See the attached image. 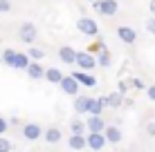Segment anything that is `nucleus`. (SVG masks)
I'll return each instance as SVG.
<instances>
[{
  "mask_svg": "<svg viewBox=\"0 0 155 152\" xmlns=\"http://www.w3.org/2000/svg\"><path fill=\"white\" fill-rule=\"evenodd\" d=\"M77 29L81 31L83 36H97L99 34V25L94 18H90V16H81V18L77 20Z\"/></svg>",
  "mask_w": 155,
  "mask_h": 152,
  "instance_id": "1",
  "label": "nucleus"
},
{
  "mask_svg": "<svg viewBox=\"0 0 155 152\" xmlns=\"http://www.w3.org/2000/svg\"><path fill=\"white\" fill-rule=\"evenodd\" d=\"M99 63H97V54H92V51H77V67H81V70H94Z\"/></svg>",
  "mask_w": 155,
  "mask_h": 152,
  "instance_id": "2",
  "label": "nucleus"
},
{
  "mask_svg": "<svg viewBox=\"0 0 155 152\" xmlns=\"http://www.w3.org/2000/svg\"><path fill=\"white\" fill-rule=\"evenodd\" d=\"M92 5L101 16H115L119 11V2H117V0H94Z\"/></svg>",
  "mask_w": 155,
  "mask_h": 152,
  "instance_id": "3",
  "label": "nucleus"
},
{
  "mask_svg": "<svg viewBox=\"0 0 155 152\" xmlns=\"http://www.w3.org/2000/svg\"><path fill=\"white\" fill-rule=\"evenodd\" d=\"M36 36H38V29H36V25H34V23H23V25H20V29H18V38L23 40V43L31 45V43L36 40Z\"/></svg>",
  "mask_w": 155,
  "mask_h": 152,
  "instance_id": "4",
  "label": "nucleus"
},
{
  "mask_svg": "<svg viewBox=\"0 0 155 152\" xmlns=\"http://www.w3.org/2000/svg\"><path fill=\"white\" fill-rule=\"evenodd\" d=\"M58 85H61L63 94H68V96H77V94H79V87H81V83H79L77 78L70 74V76H63V81L58 83Z\"/></svg>",
  "mask_w": 155,
  "mask_h": 152,
  "instance_id": "5",
  "label": "nucleus"
},
{
  "mask_svg": "<svg viewBox=\"0 0 155 152\" xmlns=\"http://www.w3.org/2000/svg\"><path fill=\"white\" fill-rule=\"evenodd\" d=\"M85 139H88V148L90 150H104L106 143H108V139H106L104 132H88Z\"/></svg>",
  "mask_w": 155,
  "mask_h": 152,
  "instance_id": "6",
  "label": "nucleus"
},
{
  "mask_svg": "<svg viewBox=\"0 0 155 152\" xmlns=\"http://www.w3.org/2000/svg\"><path fill=\"white\" fill-rule=\"evenodd\" d=\"M72 76L77 78V81L81 83L83 87H94V85L99 83L97 78H94V76H92V74L88 72V70H81V67H79V70H74V72H72Z\"/></svg>",
  "mask_w": 155,
  "mask_h": 152,
  "instance_id": "7",
  "label": "nucleus"
},
{
  "mask_svg": "<svg viewBox=\"0 0 155 152\" xmlns=\"http://www.w3.org/2000/svg\"><path fill=\"white\" fill-rule=\"evenodd\" d=\"M117 38L126 45H133L137 40V31L133 27H128V25H121V27H117Z\"/></svg>",
  "mask_w": 155,
  "mask_h": 152,
  "instance_id": "8",
  "label": "nucleus"
},
{
  "mask_svg": "<svg viewBox=\"0 0 155 152\" xmlns=\"http://www.w3.org/2000/svg\"><path fill=\"white\" fill-rule=\"evenodd\" d=\"M85 123H88V132H106V128H108L106 121L101 119V114H90Z\"/></svg>",
  "mask_w": 155,
  "mask_h": 152,
  "instance_id": "9",
  "label": "nucleus"
},
{
  "mask_svg": "<svg viewBox=\"0 0 155 152\" xmlns=\"http://www.w3.org/2000/svg\"><path fill=\"white\" fill-rule=\"evenodd\" d=\"M58 58L63 60V65H77V51H74V47H70V45L58 47Z\"/></svg>",
  "mask_w": 155,
  "mask_h": 152,
  "instance_id": "10",
  "label": "nucleus"
},
{
  "mask_svg": "<svg viewBox=\"0 0 155 152\" xmlns=\"http://www.w3.org/2000/svg\"><path fill=\"white\" fill-rule=\"evenodd\" d=\"M23 137L27 141H36V139L43 137V128L38 123H25L23 125Z\"/></svg>",
  "mask_w": 155,
  "mask_h": 152,
  "instance_id": "11",
  "label": "nucleus"
},
{
  "mask_svg": "<svg viewBox=\"0 0 155 152\" xmlns=\"http://www.w3.org/2000/svg\"><path fill=\"white\" fill-rule=\"evenodd\" d=\"M90 96H74V112L77 114H90Z\"/></svg>",
  "mask_w": 155,
  "mask_h": 152,
  "instance_id": "12",
  "label": "nucleus"
},
{
  "mask_svg": "<svg viewBox=\"0 0 155 152\" xmlns=\"http://www.w3.org/2000/svg\"><path fill=\"white\" fill-rule=\"evenodd\" d=\"M25 72H27V76L34 78V81H38V78H45V67L41 65V60H31L29 67H27Z\"/></svg>",
  "mask_w": 155,
  "mask_h": 152,
  "instance_id": "13",
  "label": "nucleus"
},
{
  "mask_svg": "<svg viewBox=\"0 0 155 152\" xmlns=\"http://www.w3.org/2000/svg\"><path fill=\"white\" fill-rule=\"evenodd\" d=\"M68 145H70L72 150H83V148H88V139H85V134L72 132V137L68 139Z\"/></svg>",
  "mask_w": 155,
  "mask_h": 152,
  "instance_id": "14",
  "label": "nucleus"
},
{
  "mask_svg": "<svg viewBox=\"0 0 155 152\" xmlns=\"http://www.w3.org/2000/svg\"><path fill=\"white\" fill-rule=\"evenodd\" d=\"M106 139H108V143H113V145H117L121 141V137H124V134H121V130L117 128V125H108V128H106Z\"/></svg>",
  "mask_w": 155,
  "mask_h": 152,
  "instance_id": "15",
  "label": "nucleus"
},
{
  "mask_svg": "<svg viewBox=\"0 0 155 152\" xmlns=\"http://www.w3.org/2000/svg\"><path fill=\"white\" fill-rule=\"evenodd\" d=\"M106 103H108V107H113V110H117V107H121L124 105V92H113V94H108L106 96Z\"/></svg>",
  "mask_w": 155,
  "mask_h": 152,
  "instance_id": "16",
  "label": "nucleus"
},
{
  "mask_svg": "<svg viewBox=\"0 0 155 152\" xmlns=\"http://www.w3.org/2000/svg\"><path fill=\"white\" fill-rule=\"evenodd\" d=\"M45 78H47V83H61L63 81V72L58 70V67H47L45 70Z\"/></svg>",
  "mask_w": 155,
  "mask_h": 152,
  "instance_id": "17",
  "label": "nucleus"
},
{
  "mask_svg": "<svg viewBox=\"0 0 155 152\" xmlns=\"http://www.w3.org/2000/svg\"><path fill=\"white\" fill-rule=\"evenodd\" d=\"M61 139H63V132H61L58 128H47V130H45V141H47V143L56 145Z\"/></svg>",
  "mask_w": 155,
  "mask_h": 152,
  "instance_id": "18",
  "label": "nucleus"
},
{
  "mask_svg": "<svg viewBox=\"0 0 155 152\" xmlns=\"http://www.w3.org/2000/svg\"><path fill=\"white\" fill-rule=\"evenodd\" d=\"M106 107H108V103H106V96L92 98V103H90V114H101Z\"/></svg>",
  "mask_w": 155,
  "mask_h": 152,
  "instance_id": "19",
  "label": "nucleus"
},
{
  "mask_svg": "<svg viewBox=\"0 0 155 152\" xmlns=\"http://www.w3.org/2000/svg\"><path fill=\"white\" fill-rule=\"evenodd\" d=\"M97 63H99V67H110V65H113V56H110L108 47L101 49L99 54H97Z\"/></svg>",
  "mask_w": 155,
  "mask_h": 152,
  "instance_id": "20",
  "label": "nucleus"
},
{
  "mask_svg": "<svg viewBox=\"0 0 155 152\" xmlns=\"http://www.w3.org/2000/svg\"><path fill=\"white\" fill-rule=\"evenodd\" d=\"M16 56H18V51H16V49H9V47H7V49H5L2 54H0V58H2L5 65L14 67V65H16Z\"/></svg>",
  "mask_w": 155,
  "mask_h": 152,
  "instance_id": "21",
  "label": "nucleus"
},
{
  "mask_svg": "<svg viewBox=\"0 0 155 152\" xmlns=\"http://www.w3.org/2000/svg\"><path fill=\"white\" fill-rule=\"evenodd\" d=\"M88 130V123L81 121V119H72L70 121V132H77V134H85Z\"/></svg>",
  "mask_w": 155,
  "mask_h": 152,
  "instance_id": "22",
  "label": "nucleus"
},
{
  "mask_svg": "<svg viewBox=\"0 0 155 152\" xmlns=\"http://www.w3.org/2000/svg\"><path fill=\"white\" fill-rule=\"evenodd\" d=\"M29 63H31V58H29V54H20L18 51V56H16V70H27L29 67Z\"/></svg>",
  "mask_w": 155,
  "mask_h": 152,
  "instance_id": "23",
  "label": "nucleus"
},
{
  "mask_svg": "<svg viewBox=\"0 0 155 152\" xmlns=\"http://www.w3.org/2000/svg\"><path fill=\"white\" fill-rule=\"evenodd\" d=\"M27 54H29L31 60H41L43 56H45V49H43V47H27Z\"/></svg>",
  "mask_w": 155,
  "mask_h": 152,
  "instance_id": "24",
  "label": "nucleus"
},
{
  "mask_svg": "<svg viewBox=\"0 0 155 152\" xmlns=\"http://www.w3.org/2000/svg\"><path fill=\"white\" fill-rule=\"evenodd\" d=\"M101 49H106V43H104V38H99L97 43H92V45H90V49H88V51H92V54H99Z\"/></svg>",
  "mask_w": 155,
  "mask_h": 152,
  "instance_id": "25",
  "label": "nucleus"
},
{
  "mask_svg": "<svg viewBox=\"0 0 155 152\" xmlns=\"http://www.w3.org/2000/svg\"><path fill=\"white\" fill-rule=\"evenodd\" d=\"M12 11V0H0V14H9Z\"/></svg>",
  "mask_w": 155,
  "mask_h": 152,
  "instance_id": "26",
  "label": "nucleus"
},
{
  "mask_svg": "<svg viewBox=\"0 0 155 152\" xmlns=\"http://www.w3.org/2000/svg\"><path fill=\"white\" fill-rule=\"evenodd\" d=\"M146 31L151 36H155V16H151V18L146 20Z\"/></svg>",
  "mask_w": 155,
  "mask_h": 152,
  "instance_id": "27",
  "label": "nucleus"
},
{
  "mask_svg": "<svg viewBox=\"0 0 155 152\" xmlns=\"http://www.w3.org/2000/svg\"><path fill=\"white\" fill-rule=\"evenodd\" d=\"M7 150H12V143L7 139H0V152H7Z\"/></svg>",
  "mask_w": 155,
  "mask_h": 152,
  "instance_id": "28",
  "label": "nucleus"
},
{
  "mask_svg": "<svg viewBox=\"0 0 155 152\" xmlns=\"http://www.w3.org/2000/svg\"><path fill=\"white\" fill-rule=\"evenodd\" d=\"M133 87H135V90H144V87H146V85H144V81H142V78H133Z\"/></svg>",
  "mask_w": 155,
  "mask_h": 152,
  "instance_id": "29",
  "label": "nucleus"
},
{
  "mask_svg": "<svg viewBox=\"0 0 155 152\" xmlns=\"http://www.w3.org/2000/svg\"><path fill=\"white\" fill-rule=\"evenodd\" d=\"M7 130H9V123H7V119H2V116H0V134H5Z\"/></svg>",
  "mask_w": 155,
  "mask_h": 152,
  "instance_id": "30",
  "label": "nucleus"
},
{
  "mask_svg": "<svg viewBox=\"0 0 155 152\" xmlns=\"http://www.w3.org/2000/svg\"><path fill=\"white\" fill-rule=\"evenodd\" d=\"M146 94H148V98L155 103V85H151V87H146Z\"/></svg>",
  "mask_w": 155,
  "mask_h": 152,
  "instance_id": "31",
  "label": "nucleus"
},
{
  "mask_svg": "<svg viewBox=\"0 0 155 152\" xmlns=\"http://www.w3.org/2000/svg\"><path fill=\"white\" fill-rule=\"evenodd\" d=\"M146 132L151 134V137H155V121H151V123L146 125Z\"/></svg>",
  "mask_w": 155,
  "mask_h": 152,
  "instance_id": "32",
  "label": "nucleus"
},
{
  "mask_svg": "<svg viewBox=\"0 0 155 152\" xmlns=\"http://www.w3.org/2000/svg\"><path fill=\"white\" fill-rule=\"evenodd\" d=\"M151 14L155 16V0H151Z\"/></svg>",
  "mask_w": 155,
  "mask_h": 152,
  "instance_id": "33",
  "label": "nucleus"
},
{
  "mask_svg": "<svg viewBox=\"0 0 155 152\" xmlns=\"http://www.w3.org/2000/svg\"><path fill=\"white\" fill-rule=\"evenodd\" d=\"M0 139H2V134H0Z\"/></svg>",
  "mask_w": 155,
  "mask_h": 152,
  "instance_id": "34",
  "label": "nucleus"
},
{
  "mask_svg": "<svg viewBox=\"0 0 155 152\" xmlns=\"http://www.w3.org/2000/svg\"><path fill=\"white\" fill-rule=\"evenodd\" d=\"M90 2H94V0H90Z\"/></svg>",
  "mask_w": 155,
  "mask_h": 152,
  "instance_id": "35",
  "label": "nucleus"
}]
</instances>
